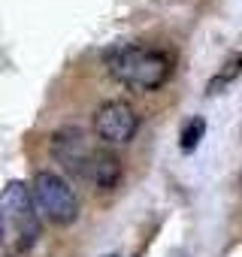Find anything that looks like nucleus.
Returning <instances> with one entry per match:
<instances>
[{
  "mask_svg": "<svg viewBox=\"0 0 242 257\" xmlns=\"http://www.w3.org/2000/svg\"><path fill=\"white\" fill-rule=\"evenodd\" d=\"M106 64L121 85L137 91H155L173 73V61L164 52L146 49V46H118L106 55Z\"/></svg>",
  "mask_w": 242,
  "mask_h": 257,
  "instance_id": "f257e3e1",
  "label": "nucleus"
},
{
  "mask_svg": "<svg viewBox=\"0 0 242 257\" xmlns=\"http://www.w3.org/2000/svg\"><path fill=\"white\" fill-rule=\"evenodd\" d=\"M34 203L37 209L52 221V224H73L79 218V200L73 194V188L55 176V173H37L34 185H31Z\"/></svg>",
  "mask_w": 242,
  "mask_h": 257,
  "instance_id": "f03ea898",
  "label": "nucleus"
},
{
  "mask_svg": "<svg viewBox=\"0 0 242 257\" xmlns=\"http://www.w3.org/2000/svg\"><path fill=\"white\" fill-rule=\"evenodd\" d=\"M137 131H140V115L125 100H109V103L97 106V112H94V134L103 143H109V146L131 143L137 137Z\"/></svg>",
  "mask_w": 242,
  "mask_h": 257,
  "instance_id": "7ed1b4c3",
  "label": "nucleus"
},
{
  "mask_svg": "<svg viewBox=\"0 0 242 257\" xmlns=\"http://www.w3.org/2000/svg\"><path fill=\"white\" fill-rule=\"evenodd\" d=\"M4 212L10 215V221L16 224V233H19V248H31L40 236V215L31 203V191L22 185V182H10L4 188Z\"/></svg>",
  "mask_w": 242,
  "mask_h": 257,
  "instance_id": "20e7f679",
  "label": "nucleus"
},
{
  "mask_svg": "<svg viewBox=\"0 0 242 257\" xmlns=\"http://www.w3.org/2000/svg\"><path fill=\"white\" fill-rule=\"evenodd\" d=\"M52 152L64 164V170H70L73 176H85L88 179V167H91L94 149H88L82 131H76V127H64V131H58L55 140H52Z\"/></svg>",
  "mask_w": 242,
  "mask_h": 257,
  "instance_id": "39448f33",
  "label": "nucleus"
},
{
  "mask_svg": "<svg viewBox=\"0 0 242 257\" xmlns=\"http://www.w3.org/2000/svg\"><path fill=\"white\" fill-rule=\"evenodd\" d=\"M88 179L100 188V191H112L121 179V161L106 152V149H94L91 155V167H88Z\"/></svg>",
  "mask_w": 242,
  "mask_h": 257,
  "instance_id": "423d86ee",
  "label": "nucleus"
},
{
  "mask_svg": "<svg viewBox=\"0 0 242 257\" xmlns=\"http://www.w3.org/2000/svg\"><path fill=\"white\" fill-rule=\"evenodd\" d=\"M203 134H206V121H203V118H191V121L182 127V152H194V149L200 146Z\"/></svg>",
  "mask_w": 242,
  "mask_h": 257,
  "instance_id": "0eeeda50",
  "label": "nucleus"
},
{
  "mask_svg": "<svg viewBox=\"0 0 242 257\" xmlns=\"http://www.w3.org/2000/svg\"><path fill=\"white\" fill-rule=\"evenodd\" d=\"M239 73H242V55H233V58H230V61L224 64V70H221V73H218V76H215V79L209 82V91L215 94V91H218L221 85H227V82H233V79H236Z\"/></svg>",
  "mask_w": 242,
  "mask_h": 257,
  "instance_id": "6e6552de",
  "label": "nucleus"
},
{
  "mask_svg": "<svg viewBox=\"0 0 242 257\" xmlns=\"http://www.w3.org/2000/svg\"><path fill=\"white\" fill-rule=\"evenodd\" d=\"M0 245H4V215H0Z\"/></svg>",
  "mask_w": 242,
  "mask_h": 257,
  "instance_id": "1a4fd4ad",
  "label": "nucleus"
}]
</instances>
